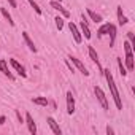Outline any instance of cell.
<instances>
[{
  "label": "cell",
  "instance_id": "6da1fadb",
  "mask_svg": "<svg viewBox=\"0 0 135 135\" xmlns=\"http://www.w3.org/2000/svg\"><path fill=\"white\" fill-rule=\"evenodd\" d=\"M102 75L105 76L107 83H108V88H110V92H111V97L114 100V105L118 110H122V100H121V95H119V91L116 88V83H114V78L111 75V70L110 69H103L102 70Z\"/></svg>",
  "mask_w": 135,
  "mask_h": 135
},
{
  "label": "cell",
  "instance_id": "7a4b0ae2",
  "mask_svg": "<svg viewBox=\"0 0 135 135\" xmlns=\"http://www.w3.org/2000/svg\"><path fill=\"white\" fill-rule=\"evenodd\" d=\"M124 52H126V57H124V67L127 73L129 72H133V48L132 45L126 40L124 41Z\"/></svg>",
  "mask_w": 135,
  "mask_h": 135
},
{
  "label": "cell",
  "instance_id": "3957f363",
  "mask_svg": "<svg viewBox=\"0 0 135 135\" xmlns=\"http://www.w3.org/2000/svg\"><path fill=\"white\" fill-rule=\"evenodd\" d=\"M94 94H95L99 103L102 105V108H103V110H108V100H107V95H105V92L102 91V88L95 86V88H94Z\"/></svg>",
  "mask_w": 135,
  "mask_h": 135
},
{
  "label": "cell",
  "instance_id": "277c9868",
  "mask_svg": "<svg viewBox=\"0 0 135 135\" xmlns=\"http://www.w3.org/2000/svg\"><path fill=\"white\" fill-rule=\"evenodd\" d=\"M8 64L15 69V72H18V75H19V76H22V78H26V76H27V72H26V69H24V65H22V64H19L16 59H13V57H11V59H8Z\"/></svg>",
  "mask_w": 135,
  "mask_h": 135
},
{
  "label": "cell",
  "instance_id": "5b68a950",
  "mask_svg": "<svg viewBox=\"0 0 135 135\" xmlns=\"http://www.w3.org/2000/svg\"><path fill=\"white\" fill-rule=\"evenodd\" d=\"M80 32H81V35H84V38H86V40H89V38L92 37L91 29H89V24H88V19H86V16H84V15H83L81 22H80Z\"/></svg>",
  "mask_w": 135,
  "mask_h": 135
},
{
  "label": "cell",
  "instance_id": "8992f818",
  "mask_svg": "<svg viewBox=\"0 0 135 135\" xmlns=\"http://www.w3.org/2000/svg\"><path fill=\"white\" fill-rule=\"evenodd\" d=\"M69 29H70V33L73 35V38H75V41L80 45L81 41H83V35H81V32H80V29H78V26L75 24V22H72V21H69Z\"/></svg>",
  "mask_w": 135,
  "mask_h": 135
},
{
  "label": "cell",
  "instance_id": "52a82bcc",
  "mask_svg": "<svg viewBox=\"0 0 135 135\" xmlns=\"http://www.w3.org/2000/svg\"><path fill=\"white\" fill-rule=\"evenodd\" d=\"M88 54H89V57L92 59V62H94V64H97V69H99V72L102 73V70H103V67L100 65V59H99V54H97L95 48L89 45V46H88Z\"/></svg>",
  "mask_w": 135,
  "mask_h": 135
},
{
  "label": "cell",
  "instance_id": "ba28073f",
  "mask_svg": "<svg viewBox=\"0 0 135 135\" xmlns=\"http://www.w3.org/2000/svg\"><path fill=\"white\" fill-rule=\"evenodd\" d=\"M65 100H67V113H69V114H73V113H75V97H73L72 91H67Z\"/></svg>",
  "mask_w": 135,
  "mask_h": 135
},
{
  "label": "cell",
  "instance_id": "9c48e42d",
  "mask_svg": "<svg viewBox=\"0 0 135 135\" xmlns=\"http://www.w3.org/2000/svg\"><path fill=\"white\" fill-rule=\"evenodd\" d=\"M0 72H2L10 81H15V75L10 72V69H8V60H5V59H2L0 60Z\"/></svg>",
  "mask_w": 135,
  "mask_h": 135
},
{
  "label": "cell",
  "instance_id": "30bf717a",
  "mask_svg": "<svg viewBox=\"0 0 135 135\" xmlns=\"http://www.w3.org/2000/svg\"><path fill=\"white\" fill-rule=\"evenodd\" d=\"M24 122H26V126H27L29 132H30L32 135H35V133H37V124H35V121H33V118H32V114H30V113H26Z\"/></svg>",
  "mask_w": 135,
  "mask_h": 135
},
{
  "label": "cell",
  "instance_id": "8fae6325",
  "mask_svg": "<svg viewBox=\"0 0 135 135\" xmlns=\"http://www.w3.org/2000/svg\"><path fill=\"white\" fill-rule=\"evenodd\" d=\"M69 59H72V64L76 67V69H78V70H80V72H81L84 76H89V72H88V69H86V65H84V64H83L80 59H76L75 56H70Z\"/></svg>",
  "mask_w": 135,
  "mask_h": 135
},
{
  "label": "cell",
  "instance_id": "7c38bea8",
  "mask_svg": "<svg viewBox=\"0 0 135 135\" xmlns=\"http://www.w3.org/2000/svg\"><path fill=\"white\" fill-rule=\"evenodd\" d=\"M49 5H51V8H54V10H57L59 13H62V16H64V18H70V11H69V10H65V8L62 7V3H60V2H57V0H52Z\"/></svg>",
  "mask_w": 135,
  "mask_h": 135
},
{
  "label": "cell",
  "instance_id": "4fadbf2b",
  "mask_svg": "<svg viewBox=\"0 0 135 135\" xmlns=\"http://www.w3.org/2000/svg\"><path fill=\"white\" fill-rule=\"evenodd\" d=\"M46 122H48V126L51 127V130H52L54 135H60V133H62L60 127L57 126V122H56V119H54L52 116H48V118H46Z\"/></svg>",
  "mask_w": 135,
  "mask_h": 135
},
{
  "label": "cell",
  "instance_id": "5bb4252c",
  "mask_svg": "<svg viewBox=\"0 0 135 135\" xmlns=\"http://www.w3.org/2000/svg\"><path fill=\"white\" fill-rule=\"evenodd\" d=\"M86 13H88V16L91 18V21H94L95 24H100V22H103V18H102V15H99V13H95L94 10H91V8H88V10H86Z\"/></svg>",
  "mask_w": 135,
  "mask_h": 135
},
{
  "label": "cell",
  "instance_id": "9a60e30c",
  "mask_svg": "<svg viewBox=\"0 0 135 135\" xmlns=\"http://www.w3.org/2000/svg\"><path fill=\"white\" fill-rule=\"evenodd\" d=\"M116 16H118V24H119V26H126V24L129 22L127 16L122 13V7H118V8H116Z\"/></svg>",
  "mask_w": 135,
  "mask_h": 135
},
{
  "label": "cell",
  "instance_id": "2e32d148",
  "mask_svg": "<svg viewBox=\"0 0 135 135\" xmlns=\"http://www.w3.org/2000/svg\"><path fill=\"white\" fill-rule=\"evenodd\" d=\"M22 38H24V41H26L27 48H29L32 52H37V46H35V43L32 41V38H30V35H29L27 32H22Z\"/></svg>",
  "mask_w": 135,
  "mask_h": 135
},
{
  "label": "cell",
  "instance_id": "e0dca14e",
  "mask_svg": "<svg viewBox=\"0 0 135 135\" xmlns=\"http://www.w3.org/2000/svg\"><path fill=\"white\" fill-rule=\"evenodd\" d=\"M110 26H111V22H105V24H102V26L97 29V38H102L103 35H107L108 30H110Z\"/></svg>",
  "mask_w": 135,
  "mask_h": 135
},
{
  "label": "cell",
  "instance_id": "ac0fdd59",
  "mask_svg": "<svg viewBox=\"0 0 135 135\" xmlns=\"http://www.w3.org/2000/svg\"><path fill=\"white\" fill-rule=\"evenodd\" d=\"M32 103H35V105H38V107H48V105H49V100H48L46 97L38 95V97H33V99H32Z\"/></svg>",
  "mask_w": 135,
  "mask_h": 135
},
{
  "label": "cell",
  "instance_id": "d6986e66",
  "mask_svg": "<svg viewBox=\"0 0 135 135\" xmlns=\"http://www.w3.org/2000/svg\"><path fill=\"white\" fill-rule=\"evenodd\" d=\"M108 35H110V48H113V46H114V41H116V26H114V24L110 26Z\"/></svg>",
  "mask_w": 135,
  "mask_h": 135
},
{
  "label": "cell",
  "instance_id": "ffe728a7",
  "mask_svg": "<svg viewBox=\"0 0 135 135\" xmlns=\"http://www.w3.org/2000/svg\"><path fill=\"white\" fill-rule=\"evenodd\" d=\"M0 13H2V16L8 21V24H10L11 27H15V21H13V18H11V15L8 13V10H7V8H0Z\"/></svg>",
  "mask_w": 135,
  "mask_h": 135
},
{
  "label": "cell",
  "instance_id": "44dd1931",
  "mask_svg": "<svg viewBox=\"0 0 135 135\" xmlns=\"http://www.w3.org/2000/svg\"><path fill=\"white\" fill-rule=\"evenodd\" d=\"M116 60H118V67H119V73H121V76H126V75H127V70H126V67H124L122 59H121V57H116Z\"/></svg>",
  "mask_w": 135,
  "mask_h": 135
},
{
  "label": "cell",
  "instance_id": "7402d4cb",
  "mask_svg": "<svg viewBox=\"0 0 135 135\" xmlns=\"http://www.w3.org/2000/svg\"><path fill=\"white\" fill-rule=\"evenodd\" d=\"M27 2H29V5H30V7L33 8V11H35V13H37L38 16H41V13H43V11H41V8L38 7V3L35 2V0H27Z\"/></svg>",
  "mask_w": 135,
  "mask_h": 135
},
{
  "label": "cell",
  "instance_id": "603a6c76",
  "mask_svg": "<svg viewBox=\"0 0 135 135\" xmlns=\"http://www.w3.org/2000/svg\"><path fill=\"white\" fill-rule=\"evenodd\" d=\"M54 22H56V27H57V30H62V29H64V24H65V21H64V18H62V16H56V18H54Z\"/></svg>",
  "mask_w": 135,
  "mask_h": 135
},
{
  "label": "cell",
  "instance_id": "cb8c5ba5",
  "mask_svg": "<svg viewBox=\"0 0 135 135\" xmlns=\"http://www.w3.org/2000/svg\"><path fill=\"white\" fill-rule=\"evenodd\" d=\"M127 41L132 45V48L135 46V35H133V32H127Z\"/></svg>",
  "mask_w": 135,
  "mask_h": 135
},
{
  "label": "cell",
  "instance_id": "d4e9b609",
  "mask_svg": "<svg viewBox=\"0 0 135 135\" xmlns=\"http://www.w3.org/2000/svg\"><path fill=\"white\" fill-rule=\"evenodd\" d=\"M8 3H10L11 8H16V7H18V2H16V0H8Z\"/></svg>",
  "mask_w": 135,
  "mask_h": 135
},
{
  "label": "cell",
  "instance_id": "484cf974",
  "mask_svg": "<svg viewBox=\"0 0 135 135\" xmlns=\"http://www.w3.org/2000/svg\"><path fill=\"white\" fill-rule=\"evenodd\" d=\"M107 133H108V135H113V133H114V130H113V127H110V126H107Z\"/></svg>",
  "mask_w": 135,
  "mask_h": 135
},
{
  "label": "cell",
  "instance_id": "4316f807",
  "mask_svg": "<svg viewBox=\"0 0 135 135\" xmlns=\"http://www.w3.org/2000/svg\"><path fill=\"white\" fill-rule=\"evenodd\" d=\"M16 116H18V119H19V122H24V119H22V116H21V113L16 110Z\"/></svg>",
  "mask_w": 135,
  "mask_h": 135
},
{
  "label": "cell",
  "instance_id": "83f0119b",
  "mask_svg": "<svg viewBox=\"0 0 135 135\" xmlns=\"http://www.w3.org/2000/svg\"><path fill=\"white\" fill-rule=\"evenodd\" d=\"M5 121H7V118H5V116H0V126H3V124H5Z\"/></svg>",
  "mask_w": 135,
  "mask_h": 135
},
{
  "label": "cell",
  "instance_id": "f1b7e54d",
  "mask_svg": "<svg viewBox=\"0 0 135 135\" xmlns=\"http://www.w3.org/2000/svg\"><path fill=\"white\" fill-rule=\"evenodd\" d=\"M67 65H69V69H70L72 72H75V70H73V67H72V64H70V60H67Z\"/></svg>",
  "mask_w": 135,
  "mask_h": 135
},
{
  "label": "cell",
  "instance_id": "f546056e",
  "mask_svg": "<svg viewBox=\"0 0 135 135\" xmlns=\"http://www.w3.org/2000/svg\"><path fill=\"white\" fill-rule=\"evenodd\" d=\"M57 2H62V0H57Z\"/></svg>",
  "mask_w": 135,
  "mask_h": 135
}]
</instances>
